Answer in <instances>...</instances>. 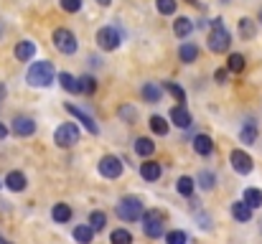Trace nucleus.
<instances>
[{"mask_svg":"<svg viewBox=\"0 0 262 244\" xmlns=\"http://www.w3.org/2000/svg\"><path fill=\"white\" fill-rule=\"evenodd\" d=\"M8 132H10V130H8V127L0 122V140H5V138H8Z\"/></svg>","mask_w":262,"mask_h":244,"instance_id":"a19ab883","label":"nucleus"},{"mask_svg":"<svg viewBox=\"0 0 262 244\" xmlns=\"http://www.w3.org/2000/svg\"><path fill=\"white\" fill-rule=\"evenodd\" d=\"M3 99H5V84L0 81V102H3Z\"/></svg>","mask_w":262,"mask_h":244,"instance_id":"79ce46f5","label":"nucleus"},{"mask_svg":"<svg viewBox=\"0 0 262 244\" xmlns=\"http://www.w3.org/2000/svg\"><path fill=\"white\" fill-rule=\"evenodd\" d=\"M13 132H15L18 138H28V135L36 132V122H33L31 117H15V120H13Z\"/></svg>","mask_w":262,"mask_h":244,"instance_id":"f8f14e48","label":"nucleus"},{"mask_svg":"<svg viewBox=\"0 0 262 244\" xmlns=\"http://www.w3.org/2000/svg\"><path fill=\"white\" fill-rule=\"evenodd\" d=\"M117 115H120V120H125V122H138V109L133 107V104H122L120 109H117Z\"/></svg>","mask_w":262,"mask_h":244,"instance_id":"2f4dec72","label":"nucleus"},{"mask_svg":"<svg viewBox=\"0 0 262 244\" xmlns=\"http://www.w3.org/2000/svg\"><path fill=\"white\" fill-rule=\"evenodd\" d=\"M33 54H36V43H33V41H20V43L15 46V59H18V61H31Z\"/></svg>","mask_w":262,"mask_h":244,"instance_id":"4468645a","label":"nucleus"},{"mask_svg":"<svg viewBox=\"0 0 262 244\" xmlns=\"http://www.w3.org/2000/svg\"><path fill=\"white\" fill-rule=\"evenodd\" d=\"M59 81H61V86H64V92H69V94H79L82 92V86H79V79H74L69 72H61L59 74Z\"/></svg>","mask_w":262,"mask_h":244,"instance_id":"6ab92c4d","label":"nucleus"},{"mask_svg":"<svg viewBox=\"0 0 262 244\" xmlns=\"http://www.w3.org/2000/svg\"><path fill=\"white\" fill-rule=\"evenodd\" d=\"M193 150H196L199 156H209V153L214 150V140H211L209 135H196V138H193Z\"/></svg>","mask_w":262,"mask_h":244,"instance_id":"f3484780","label":"nucleus"},{"mask_svg":"<svg viewBox=\"0 0 262 244\" xmlns=\"http://www.w3.org/2000/svg\"><path fill=\"white\" fill-rule=\"evenodd\" d=\"M161 173H163V168H161V163H156V161H148L140 165V175H143L145 181H158Z\"/></svg>","mask_w":262,"mask_h":244,"instance_id":"ddd939ff","label":"nucleus"},{"mask_svg":"<svg viewBox=\"0 0 262 244\" xmlns=\"http://www.w3.org/2000/svg\"><path fill=\"white\" fill-rule=\"evenodd\" d=\"M59 5H61L67 13H79V10H82V0H59Z\"/></svg>","mask_w":262,"mask_h":244,"instance_id":"58836bf2","label":"nucleus"},{"mask_svg":"<svg viewBox=\"0 0 262 244\" xmlns=\"http://www.w3.org/2000/svg\"><path fill=\"white\" fill-rule=\"evenodd\" d=\"M191 31H193V23H191V18H176L173 33L178 36V38H188V36H191Z\"/></svg>","mask_w":262,"mask_h":244,"instance_id":"aec40b11","label":"nucleus"},{"mask_svg":"<svg viewBox=\"0 0 262 244\" xmlns=\"http://www.w3.org/2000/svg\"><path fill=\"white\" fill-rule=\"evenodd\" d=\"M143 99L150 102V104H158V102H161V86L153 84V81H148V84L143 86Z\"/></svg>","mask_w":262,"mask_h":244,"instance_id":"5701e85b","label":"nucleus"},{"mask_svg":"<svg viewBox=\"0 0 262 244\" xmlns=\"http://www.w3.org/2000/svg\"><path fill=\"white\" fill-rule=\"evenodd\" d=\"M67 112H69V115H74V117H77V120H79V122L87 127V132H92V135H99V127H97V122L89 117L84 109H79L77 104H67Z\"/></svg>","mask_w":262,"mask_h":244,"instance_id":"9d476101","label":"nucleus"},{"mask_svg":"<svg viewBox=\"0 0 262 244\" xmlns=\"http://www.w3.org/2000/svg\"><path fill=\"white\" fill-rule=\"evenodd\" d=\"M0 244H10V242H8V239H3V237H0Z\"/></svg>","mask_w":262,"mask_h":244,"instance_id":"a18cd8bd","label":"nucleus"},{"mask_svg":"<svg viewBox=\"0 0 262 244\" xmlns=\"http://www.w3.org/2000/svg\"><path fill=\"white\" fill-rule=\"evenodd\" d=\"M26 81L31 86H49L54 81V64L51 61H36V64H31V69L26 74Z\"/></svg>","mask_w":262,"mask_h":244,"instance_id":"7ed1b4c3","label":"nucleus"},{"mask_svg":"<svg viewBox=\"0 0 262 244\" xmlns=\"http://www.w3.org/2000/svg\"><path fill=\"white\" fill-rule=\"evenodd\" d=\"M255 33H257L255 20H252V18H239V36H242L245 41H250V38H255Z\"/></svg>","mask_w":262,"mask_h":244,"instance_id":"412c9836","label":"nucleus"},{"mask_svg":"<svg viewBox=\"0 0 262 244\" xmlns=\"http://www.w3.org/2000/svg\"><path fill=\"white\" fill-rule=\"evenodd\" d=\"M214 183H216V175H214V173H209V170H201V173H199V186H201L204 191H211Z\"/></svg>","mask_w":262,"mask_h":244,"instance_id":"72a5a7b5","label":"nucleus"},{"mask_svg":"<svg viewBox=\"0 0 262 244\" xmlns=\"http://www.w3.org/2000/svg\"><path fill=\"white\" fill-rule=\"evenodd\" d=\"M156 5H158V13H163V15L176 13V0H156Z\"/></svg>","mask_w":262,"mask_h":244,"instance_id":"e433bc0d","label":"nucleus"},{"mask_svg":"<svg viewBox=\"0 0 262 244\" xmlns=\"http://www.w3.org/2000/svg\"><path fill=\"white\" fill-rule=\"evenodd\" d=\"M150 130H153L156 135H168V122H166V117L153 115V117H150Z\"/></svg>","mask_w":262,"mask_h":244,"instance_id":"c85d7f7f","label":"nucleus"},{"mask_svg":"<svg viewBox=\"0 0 262 244\" xmlns=\"http://www.w3.org/2000/svg\"><path fill=\"white\" fill-rule=\"evenodd\" d=\"M186 242H188L186 232H168L166 234V244H186Z\"/></svg>","mask_w":262,"mask_h":244,"instance_id":"4c0bfd02","label":"nucleus"},{"mask_svg":"<svg viewBox=\"0 0 262 244\" xmlns=\"http://www.w3.org/2000/svg\"><path fill=\"white\" fill-rule=\"evenodd\" d=\"M135 153H138L140 158H150V156L156 153V143H153L150 138H138V140H135Z\"/></svg>","mask_w":262,"mask_h":244,"instance_id":"a211bd4d","label":"nucleus"},{"mask_svg":"<svg viewBox=\"0 0 262 244\" xmlns=\"http://www.w3.org/2000/svg\"><path fill=\"white\" fill-rule=\"evenodd\" d=\"M0 31H3V28H0Z\"/></svg>","mask_w":262,"mask_h":244,"instance_id":"09e8293b","label":"nucleus"},{"mask_svg":"<svg viewBox=\"0 0 262 244\" xmlns=\"http://www.w3.org/2000/svg\"><path fill=\"white\" fill-rule=\"evenodd\" d=\"M51 216H54V221L67 224V221L72 219V209H69L67 204H56V206H54V211H51Z\"/></svg>","mask_w":262,"mask_h":244,"instance_id":"a878e982","label":"nucleus"},{"mask_svg":"<svg viewBox=\"0 0 262 244\" xmlns=\"http://www.w3.org/2000/svg\"><path fill=\"white\" fill-rule=\"evenodd\" d=\"M0 186H3V183H0Z\"/></svg>","mask_w":262,"mask_h":244,"instance_id":"8fccbe9b","label":"nucleus"},{"mask_svg":"<svg viewBox=\"0 0 262 244\" xmlns=\"http://www.w3.org/2000/svg\"><path fill=\"white\" fill-rule=\"evenodd\" d=\"M79 86H82V92H84V94H94V89H97V79H94L92 74H84V77H79Z\"/></svg>","mask_w":262,"mask_h":244,"instance_id":"f704fd0d","label":"nucleus"},{"mask_svg":"<svg viewBox=\"0 0 262 244\" xmlns=\"http://www.w3.org/2000/svg\"><path fill=\"white\" fill-rule=\"evenodd\" d=\"M97 3H99V5H110L112 0H97Z\"/></svg>","mask_w":262,"mask_h":244,"instance_id":"c03bdc74","label":"nucleus"},{"mask_svg":"<svg viewBox=\"0 0 262 244\" xmlns=\"http://www.w3.org/2000/svg\"><path fill=\"white\" fill-rule=\"evenodd\" d=\"M229 163H232V168H234L239 175H247V173H252V168H255L250 153H245V150H232V153H229Z\"/></svg>","mask_w":262,"mask_h":244,"instance_id":"6e6552de","label":"nucleus"},{"mask_svg":"<svg viewBox=\"0 0 262 244\" xmlns=\"http://www.w3.org/2000/svg\"><path fill=\"white\" fill-rule=\"evenodd\" d=\"M227 69H229V72H234V74H239V72H245V56H242V54H229V61H227Z\"/></svg>","mask_w":262,"mask_h":244,"instance_id":"7c9ffc66","label":"nucleus"},{"mask_svg":"<svg viewBox=\"0 0 262 244\" xmlns=\"http://www.w3.org/2000/svg\"><path fill=\"white\" fill-rule=\"evenodd\" d=\"M178 56H181L183 64H193V61L199 59V49H196L193 43H183V46L178 49Z\"/></svg>","mask_w":262,"mask_h":244,"instance_id":"4be33fe9","label":"nucleus"},{"mask_svg":"<svg viewBox=\"0 0 262 244\" xmlns=\"http://www.w3.org/2000/svg\"><path fill=\"white\" fill-rule=\"evenodd\" d=\"M252 211H255V209L247 206L245 201H234V204H232V216H234L237 221H250V219H252Z\"/></svg>","mask_w":262,"mask_h":244,"instance_id":"dca6fc26","label":"nucleus"},{"mask_svg":"<svg viewBox=\"0 0 262 244\" xmlns=\"http://www.w3.org/2000/svg\"><path fill=\"white\" fill-rule=\"evenodd\" d=\"M239 140H242V143H247V145H252V143L257 140V125H255V120H250V122L242 127V132H239Z\"/></svg>","mask_w":262,"mask_h":244,"instance_id":"b1692460","label":"nucleus"},{"mask_svg":"<svg viewBox=\"0 0 262 244\" xmlns=\"http://www.w3.org/2000/svg\"><path fill=\"white\" fill-rule=\"evenodd\" d=\"M54 143H56L59 148H72V145H77V143H79V130H77V125H74V122H64L61 127H56Z\"/></svg>","mask_w":262,"mask_h":244,"instance_id":"423d86ee","label":"nucleus"},{"mask_svg":"<svg viewBox=\"0 0 262 244\" xmlns=\"http://www.w3.org/2000/svg\"><path fill=\"white\" fill-rule=\"evenodd\" d=\"M51 41H54L56 51H61V54H67V56H72V54L77 51V36H74L69 28H56L54 36H51Z\"/></svg>","mask_w":262,"mask_h":244,"instance_id":"39448f33","label":"nucleus"},{"mask_svg":"<svg viewBox=\"0 0 262 244\" xmlns=\"http://www.w3.org/2000/svg\"><path fill=\"white\" fill-rule=\"evenodd\" d=\"M186 3H188V5H193V8H201V3H199V0H186Z\"/></svg>","mask_w":262,"mask_h":244,"instance_id":"37998d69","label":"nucleus"},{"mask_svg":"<svg viewBox=\"0 0 262 244\" xmlns=\"http://www.w3.org/2000/svg\"><path fill=\"white\" fill-rule=\"evenodd\" d=\"M89 227H92L94 232H102V229L107 227V214H104V211H92V216H89Z\"/></svg>","mask_w":262,"mask_h":244,"instance_id":"c756f323","label":"nucleus"},{"mask_svg":"<svg viewBox=\"0 0 262 244\" xmlns=\"http://www.w3.org/2000/svg\"><path fill=\"white\" fill-rule=\"evenodd\" d=\"M227 74H229V69H219V72L214 74V79L219 81V84H224V81H227Z\"/></svg>","mask_w":262,"mask_h":244,"instance_id":"ea45409f","label":"nucleus"},{"mask_svg":"<svg viewBox=\"0 0 262 244\" xmlns=\"http://www.w3.org/2000/svg\"><path fill=\"white\" fill-rule=\"evenodd\" d=\"M26 183H28V181H26V175H23L20 170H13V173H8V175H5V186H8L10 191H15V193H18V191H23V188H26Z\"/></svg>","mask_w":262,"mask_h":244,"instance_id":"2eb2a0df","label":"nucleus"},{"mask_svg":"<svg viewBox=\"0 0 262 244\" xmlns=\"http://www.w3.org/2000/svg\"><path fill=\"white\" fill-rule=\"evenodd\" d=\"M122 161L120 158H115V156H104L102 161H99V175H104V178H120L122 175Z\"/></svg>","mask_w":262,"mask_h":244,"instance_id":"1a4fd4ad","label":"nucleus"},{"mask_svg":"<svg viewBox=\"0 0 262 244\" xmlns=\"http://www.w3.org/2000/svg\"><path fill=\"white\" fill-rule=\"evenodd\" d=\"M163 86H166V92H171V94H173L176 102H186V92H183V89H181L176 81H166Z\"/></svg>","mask_w":262,"mask_h":244,"instance_id":"c9c22d12","label":"nucleus"},{"mask_svg":"<svg viewBox=\"0 0 262 244\" xmlns=\"http://www.w3.org/2000/svg\"><path fill=\"white\" fill-rule=\"evenodd\" d=\"M222 3H229V0H222Z\"/></svg>","mask_w":262,"mask_h":244,"instance_id":"de8ad7c7","label":"nucleus"},{"mask_svg":"<svg viewBox=\"0 0 262 244\" xmlns=\"http://www.w3.org/2000/svg\"><path fill=\"white\" fill-rule=\"evenodd\" d=\"M171 122L186 130V127H191V125H193V117H191V112H188L183 104H176L173 109H171Z\"/></svg>","mask_w":262,"mask_h":244,"instance_id":"9b49d317","label":"nucleus"},{"mask_svg":"<svg viewBox=\"0 0 262 244\" xmlns=\"http://www.w3.org/2000/svg\"><path fill=\"white\" fill-rule=\"evenodd\" d=\"M260 20H262V10H260Z\"/></svg>","mask_w":262,"mask_h":244,"instance_id":"49530a36","label":"nucleus"},{"mask_svg":"<svg viewBox=\"0 0 262 244\" xmlns=\"http://www.w3.org/2000/svg\"><path fill=\"white\" fill-rule=\"evenodd\" d=\"M120 33L112 28V26H102L99 31H97V46L102 49V51H115L117 46H120Z\"/></svg>","mask_w":262,"mask_h":244,"instance_id":"0eeeda50","label":"nucleus"},{"mask_svg":"<svg viewBox=\"0 0 262 244\" xmlns=\"http://www.w3.org/2000/svg\"><path fill=\"white\" fill-rule=\"evenodd\" d=\"M143 232L148 239H161L166 237V214L158 209H148L143 216Z\"/></svg>","mask_w":262,"mask_h":244,"instance_id":"f03ea898","label":"nucleus"},{"mask_svg":"<svg viewBox=\"0 0 262 244\" xmlns=\"http://www.w3.org/2000/svg\"><path fill=\"white\" fill-rule=\"evenodd\" d=\"M74 239H77L79 244H92V239H94V229H92L89 224L77 227V229H74Z\"/></svg>","mask_w":262,"mask_h":244,"instance_id":"393cba45","label":"nucleus"},{"mask_svg":"<svg viewBox=\"0 0 262 244\" xmlns=\"http://www.w3.org/2000/svg\"><path fill=\"white\" fill-rule=\"evenodd\" d=\"M242 201H245L247 206H252V209H260V206H262V191H260V188H247Z\"/></svg>","mask_w":262,"mask_h":244,"instance_id":"bb28decb","label":"nucleus"},{"mask_svg":"<svg viewBox=\"0 0 262 244\" xmlns=\"http://www.w3.org/2000/svg\"><path fill=\"white\" fill-rule=\"evenodd\" d=\"M229 43H232V33L227 31V26H224L222 18H214L211 20V31H209V51L227 54L229 51Z\"/></svg>","mask_w":262,"mask_h":244,"instance_id":"f257e3e1","label":"nucleus"},{"mask_svg":"<svg viewBox=\"0 0 262 244\" xmlns=\"http://www.w3.org/2000/svg\"><path fill=\"white\" fill-rule=\"evenodd\" d=\"M117 216H120L122 221H138V219L145 216V206H143L140 198H135V196H125V198L117 204Z\"/></svg>","mask_w":262,"mask_h":244,"instance_id":"20e7f679","label":"nucleus"},{"mask_svg":"<svg viewBox=\"0 0 262 244\" xmlns=\"http://www.w3.org/2000/svg\"><path fill=\"white\" fill-rule=\"evenodd\" d=\"M193 183H196V181H193L191 175H181V178H178V183H176V188H178V193H181V196H186V198H188V196L193 193Z\"/></svg>","mask_w":262,"mask_h":244,"instance_id":"cd10ccee","label":"nucleus"},{"mask_svg":"<svg viewBox=\"0 0 262 244\" xmlns=\"http://www.w3.org/2000/svg\"><path fill=\"white\" fill-rule=\"evenodd\" d=\"M110 242L112 244H133V234H130L127 229H115V232L110 234Z\"/></svg>","mask_w":262,"mask_h":244,"instance_id":"473e14b6","label":"nucleus"}]
</instances>
